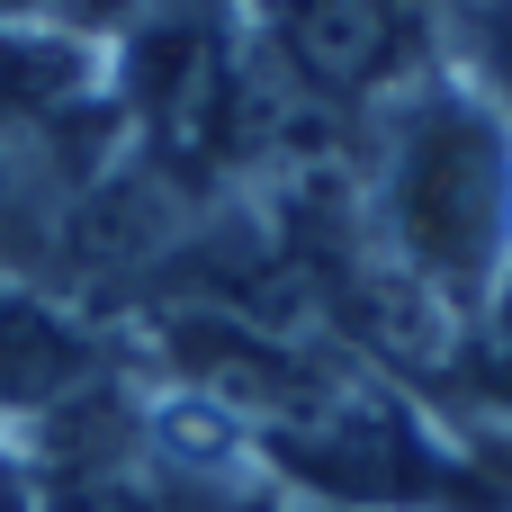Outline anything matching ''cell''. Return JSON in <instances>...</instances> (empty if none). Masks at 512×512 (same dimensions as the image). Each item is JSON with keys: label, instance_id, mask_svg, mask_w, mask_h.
<instances>
[{"label": "cell", "instance_id": "cell-6", "mask_svg": "<svg viewBox=\"0 0 512 512\" xmlns=\"http://www.w3.org/2000/svg\"><path fill=\"white\" fill-rule=\"evenodd\" d=\"M0 9H36V0H0Z\"/></svg>", "mask_w": 512, "mask_h": 512}, {"label": "cell", "instance_id": "cell-3", "mask_svg": "<svg viewBox=\"0 0 512 512\" xmlns=\"http://www.w3.org/2000/svg\"><path fill=\"white\" fill-rule=\"evenodd\" d=\"M72 81H81V63H72L63 45H45V36H27V27H0V126L54 117V108L72 99Z\"/></svg>", "mask_w": 512, "mask_h": 512}, {"label": "cell", "instance_id": "cell-1", "mask_svg": "<svg viewBox=\"0 0 512 512\" xmlns=\"http://www.w3.org/2000/svg\"><path fill=\"white\" fill-rule=\"evenodd\" d=\"M387 243L459 324L512 270V117L495 99L441 81L405 99L387 135Z\"/></svg>", "mask_w": 512, "mask_h": 512}, {"label": "cell", "instance_id": "cell-5", "mask_svg": "<svg viewBox=\"0 0 512 512\" xmlns=\"http://www.w3.org/2000/svg\"><path fill=\"white\" fill-rule=\"evenodd\" d=\"M0 512H36V495H27V468H18V459H0Z\"/></svg>", "mask_w": 512, "mask_h": 512}, {"label": "cell", "instance_id": "cell-4", "mask_svg": "<svg viewBox=\"0 0 512 512\" xmlns=\"http://www.w3.org/2000/svg\"><path fill=\"white\" fill-rule=\"evenodd\" d=\"M459 378L477 387V405H486V414H504V423H512V270H504V288H495V297L468 315Z\"/></svg>", "mask_w": 512, "mask_h": 512}, {"label": "cell", "instance_id": "cell-2", "mask_svg": "<svg viewBox=\"0 0 512 512\" xmlns=\"http://www.w3.org/2000/svg\"><path fill=\"white\" fill-rule=\"evenodd\" d=\"M279 63L324 90V99H360L405 63V9L396 0H252Z\"/></svg>", "mask_w": 512, "mask_h": 512}]
</instances>
